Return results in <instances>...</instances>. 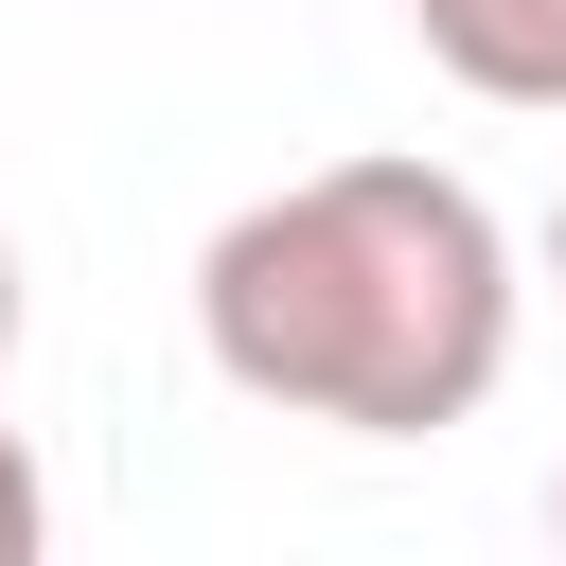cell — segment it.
Segmentation results:
<instances>
[{"mask_svg":"<svg viewBox=\"0 0 566 566\" xmlns=\"http://www.w3.org/2000/svg\"><path fill=\"white\" fill-rule=\"evenodd\" d=\"M35 531H53V478H35V442L0 424V566H35Z\"/></svg>","mask_w":566,"mask_h":566,"instance_id":"3","label":"cell"},{"mask_svg":"<svg viewBox=\"0 0 566 566\" xmlns=\"http://www.w3.org/2000/svg\"><path fill=\"white\" fill-rule=\"evenodd\" d=\"M195 336L283 424L424 442L513 371V230L442 159H318L195 248Z\"/></svg>","mask_w":566,"mask_h":566,"instance_id":"1","label":"cell"},{"mask_svg":"<svg viewBox=\"0 0 566 566\" xmlns=\"http://www.w3.org/2000/svg\"><path fill=\"white\" fill-rule=\"evenodd\" d=\"M548 283H566V212H548Z\"/></svg>","mask_w":566,"mask_h":566,"instance_id":"5","label":"cell"},{"mask_svg":"<svg viewBox=\"0 0 566 566\" xmlns=\"http://www.w3.org/2000/svg\"><path fill=\"white\" fill-rule=\"evenodd\" d=\"M548 531H566V478H548Z\"/></svg>","mask_w":566,"mask_h":566,"instance_id":"6","label":"cell"},{"mask_svg":"<svg viewBox=\"0 0 566 566\" xmlns=\"http://www.w3.org/2000/svg\"><path fill=\"white\" fill-rule=\"evenodd\" d=\"M407 35L478 106H566V0H407Z\"/></svg>","mask_w":566,"mask_h":566,"instance_id":"2","label":"cell"},{"mask_svg":"<svg viewBox=\"0 0 566 566\" xmlns=\"http://www.w3.org/2000/svg\"><path fill=\"white\" fill-rule=\"evenodd\" d=\"M0 354H18V248H0Z\"/></svg>","mask_w":566,"mask_h":566,"instance_id":"4","label":"cell"}]
</instances>
